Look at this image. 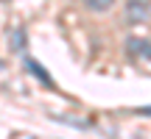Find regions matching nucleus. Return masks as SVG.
<instances>
[{"mask_svg": "<svg viewBox=\"0 0 151 139\" xmlns=\"http://www.w3.org/2000/svg\"><path fill=\"white\" fill-rule=\"evenodd\" d=\"M151 17V0H126V22L137 25Z\"/></svg>", "mask_w": 151, "mask_h": 139, "instance_id": "nucleus-1", "label": "nucleus"}, {"mask_svg": "<svg viewBox=\"0 0 151 139\" xmlns=\"http://www.w3.org/2000/svg\"><path fill=\"white\" fill-rule=\"evenodd\" d=\"M22 56H25V53H22ZM25 70H28V72H31V75H34V78H37V81H39L42 86H48V89H53V78H50V72H48V70H45L42 64H39L37 59H31V56H25Z\"/></svg>", "mask_w": 151, "mask_h": 139, "instance_id": "nucleus-2", "label": "nucleus"}, {"mask_svg": "<svg viewBox=\"0 0 151 139\" xmlns=\"http://www.w3.org/2000/svg\"><path fill=\"white\" fill-rule=\"evenodd\" d=\"M126 50H129L132 56H140V59H151V42H148V39L129 36V42H126Z\"/></svg>", "mask_w": 151, "mask_h": 139, "instance_id": "nucleus-3", "label": "nucleus"}, {"mask_svg": "<svg viewBox=\"0 0 151 139\" xmlns=\"http://www.w3.org/2000/svg\"><path fill=\"white\" fill-rule=\"evenodd\" d=\"M11 50L14 53H25V31L22 28H14L11 31Z\"/></svg>", "mask_w": 151, "mask_h": 139, "instance_id": "nucleus-4", "label": "nucleus"}, {"mask_svg": "<svg viewBox=\"0 0 151 139\" xmlns=\"http://www.w3.org/2000/svg\"><path fill=\"white\" fill-rule=\"evenodd\" d=\"M112 3H115V0H84V6L90 11H109Z\"/></svg>", "mask_w": 151, "mask_h": 139, "instance_id": "nucleus-5", "label": "nucleus"}, {"mask_svg": "<svg viewBox=\"0 0 151 139\" xmlns=\"http://www.w3.org/2000/svg\"><path fill=\"white\" fill-rule=\"evenodd\" d=\"M59 123L73 125V128H90V123H78V120H73V117H59Z\"/></svg>", "mask_w": 151, "mask_h": 139, "instance_id": "nucleus-6", "label": "nucleus"}, {"mask_svg": "<svg viewBox=\"0 0 151 139\" xmlns=\"http://www.w3.org/2000/svg\"><path fill=\"white\" fill-rule=\"evenodd\" d=\"M137 114H151V106H140V109H134Z\"/></svg>", "mask_w": 151, "mask_h": 139, "instance_id": "nucleus-7", "label": "nucleus"}]
</instances>
